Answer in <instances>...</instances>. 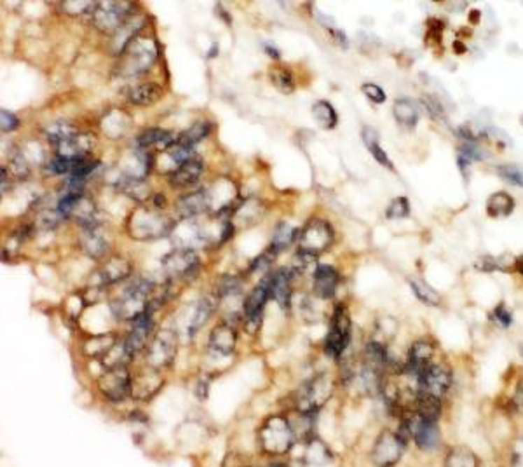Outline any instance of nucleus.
<instances>
[{
    "label": "nucleus",
    "instance_id": "obj_1",
    "mask_svg": "<svg viewBox=\"0 0 523 467\" xmlns=\"http://www.w3.org/2000/svg\"><path fill=\"white\" fill-rule=\"evenodd\" d=\"M259 443L262 452L267 455H282L292 450L295 443V434H293L288 417H268L259 431Z\"/></svg>",
    "mask_w": 523,
    "mask_h": 467
},
{
    "label": "nucleus",
    "instance_id": "obj_2",
    "mask_svg": "<svg viewBox=\"0 0 523 467\" xmlns=\"http://www.w3.org/2000/svg\"><path fill=\"white\" fill-rule=\"evenodd\" d=\"M152 289H154V282L147 281V279H134L133 282L124 289L122 296H117L112 300L110 307L112 312L117 319L124 321L140 316L141 312L148 309V296H150Z\"/></svg>",
    "mask_w": 523,
    "mask_h": 467
},
{
    "label": "nucleus",
    "instance_id": "obj_3",
    "mask_svg": "<svg viewBox=\"0 0 523 467\" xmlns=\"http://www.w3.org/2000/svg\"><path fill=\"white\" fill-rule=\"evenodd\" d=\"M121 62V73L126 77L138 76L143 73L154 65L157 58V44L152 37L138 34L133 41L129 42L128 48L122 51Z\"/></svg>",
    "mask_w": 523,
    "mask_h": 467
},
{
    "label": "nucleus",
    "instance_id": "obj_4",
    "mask_svg": "<svg viewBox=\"0 0 523 467\" xmlns=\"http://www.w3.org/2000/svg\"><path fill=\"white\" fill-rule=\"evenodd\" d=\"M175 224L171 218L162 217L152 210L138 208L131 213L129 234L134 239H157L173 232Z\"/></svg>",
    "mask_w": 523,
    "mask_h": 467
},
{
    "label": "nucleus",
    "instance_id": "obj_5",
    "mask_svg": "<svg viewBox=\"0 0 523 467\" xmlns=\"http://www.w3.org/2000/svg\"><path fill=\"white\" fill-rule=\"evenodd\" d=\"M351 342V317L348 307L338 303L334 309L330 321V331L324 338V354L328 357H341Z\"/></svg>",
    "mask_w": 523,
    "mask_h": 467
},
{
    "label": "nucleus",
    "instance_id": "obj_6",
    "mask_svg": "<svg viewBox=\"0 0 523 467\" xmlns=\"http://www.w3.org/2000/svg\"><path fill=\"white\" fill-rule=\"evenodd\" d=\"M133 3L131 2H100L91 13L93 24L103 34H115L131 20Z\"/></svg>",
    "mask_w": 523,
    "mask_h": 467
},
{
    "label": "nucleus",
    "instance_id": "obj_7",
    "mask_svg": "<svg viewBox=\"0 0 523 467\" xmlns=\"http://www.w3.org/2000/svg\"><path fill=\"white\" fill-rule=\"evenodd\" d=\"M331 382L327 375H317L299 389L296 394V412L317 413V410L330 399Z\"/></svg>",
    "mask_w": 523,
    "mask_h": 467
},
{
    "label": "nucleus",
    "instance_id": "obj_8",
    "mask_svg": "<svg viewBox=\"0 0 523 467\" xmlns=\"http://www.w3.org/2000/svg\"><path fill=\"white\" fill-rule=\"evenodd\" d=\"M406 441L392 431H382L372 448V462L377 467H392L399 462Z\"/></svg>",
    "mask_w": 523,
    "mask_h": 467
},
{
    "label": "nucleus",
    "instance_id": "obj_9",
    "mask_svg": "<svg viewBox=\"0 0 523 467\" xmlns=\"http://www.w3.org/2000/svg\"><path fill=\"white\" fill-rule=\"evenodd\" d=\"M452 384V371L445 364H429L417 377V392H424L433 398L441 399Z\"/></svg>",
    "mask_w": 523,
    "mask_h": 467
},
{
    "label": "nucleus",
    "instance_id": "obj_10",
    "mask_svg": "<svg viewBox=\"0 0 523 467\" xmlns=\"http://www.w3.org/2000/svg\"><path fill=\"white\" fill-rule=\"evenodd\" d=\"M300 250L309 251V253L320 254L321 251L328 250L330 244L334 243V229L328 222L314 218L306 227L302 229L299 236Z\"/></svg>",
    "mask_w": 523,
    "mask_h": 467
},
{
    "label": "nucleus",
    "instance_id": "obj_11",
    "mask_svg": "<svg viewBox=\"0 0 523 467\" xmlns=\"http://www.w3.org/2000/svg\"><path fill=\"white\" fill-rule=\"evenodd\" d=\"M162 268L169 279H189L199 271V260L192 250L176 247L162 258Z\"/></svg>",
    "mask_w": 523,
    "mask_h": 467
},
{
    "label": "nucleus",
    "instance_id": "obj_12",
    "mask_svg": "<svg viewBox=\"0 0 523 467\" xmlns=\"http://www.w3.org/2000/svg\"><path fill=\"white\" fill-rule=\"evenodd\" d=\"M176 354V333L173 330H162L155 335L154 340L148 344L147 347V356H145V361H147L148 368H154V370H159V368H164L175 359Z\"/></svg>",
    "mask_w": 523,
    "mask_h": 467
},
{
    "label": "nucleus",
    "instance_id": "obj_13",
    "mask_svg": "<svg viewBox=\"0 0 523 467\" xmlns=\"http://www.w3.org/2000/svg\"><path fill=\"white\" fill-rule=\"evenodd\" d=\"M271 299V289H268V278L265 275L259 282V286L252 289L248 296L243 300V319H245L248 331H255L262 323V314L267 300Z\"/></svg>",
    "mask_w": 523,
    "mask_h": 467
},
{
    "label": "nucleus",
    "instance_id": "obj_14",
    "mask_svg": "<svg viewBox=\"0 0 523 467\" xmlns=\"http://www.w3.org/2000/svg\"><path fill=\"white\" fill-rule=\"evenodd\" d=\"M131 375L126 370V366L110 368L101 375L98 380V387H100L101 394L110 401H122L131 394Z\"/></svg>",
    "mask_w": 523,
    "mask_h": 467
},
{
    "label": "nucleus",
    "instance_id": "obj_15",
    "mask_svg": "<svg viewBox=\"0 0 523 467\" xmlns=\"http://www.w3.org/2000/svg\"><path fill=\"white\" fill-rule=\"evenodd\" d=\"M152 312H154V310L147 309L145 312H141L140 316L133 319V326H131V331L124 340V347L128 350L131 359H133L138 352H141V350L148 347L147 342L152 333V328H154Z\"/></svg>",
    "mask_w": 523,
    "mask_h": 467
},
{
    "label": "nucleus",
    "instance_id": "obj_16",
    "mask_svg": "<svg viewBox=\"0 0 523 467\" xmlns=\"http://www.w3.org/2000/svg\"><path fill=\"white\" fill-rule=\"evenodd\" d=\"M268 278V289H271V299L278 302V306L282 310H289L292 307V281L295 278V271L292 268H279V271L271 272Z\"/></svg>",
    "mask_w": 523,
    "mask_h": 467
},
{
    "label": "nucleus",
    "instance_id": "obj_17",
    "mask_svg": "<svg viewBox=\"0 0 523 467\" xmlns=\"http://www.w3.org/2000/svg\"><path fill=\"white\" fill-rule=\"evenodd\" d=\"M434 357V345L429 340H417L408 350V359H406L403 373L410 375L417 380L419 373L426 370L429 364H433Z\"/></svg>",
    "mask_w": 523,
    "mask_h": 467
},
{
    "label": "nucleus",
    "instance_id": "obj_18",
    "mask_svg": "<svg viewBox=\"0 0 523 467\" xmlns=\"http://www.w3.org/2000/svg\"><path fill=\"white\" fill-rule=\"evenodd\" d=\"M211 206V196L206 189L194 190L189 192L187 196H182L176 201V211L182 218L190 220V218L197 217V215H203L210 210Z\"/></svg>",
    "mask_w": 523,
    "mask_h": 467
},
{
    "label": "nucleus",
    "instance_id": "obj_19",
    "mask_svg": "<svg viewBox=\"0 0 523 467\" xmlns=\"http://www.w3.org/2000/svg\"><path fill=\"white\" fill-rule=\"evenodd\" d=\"M338 281H341V275H338L337 268L331 265H320L313 274L314 295L323 300L331 299L337 292Z\"/></svg>",
    "mask_w": 523,
    "mask_h": 467
},
{
    "label": "nucleus",
    "instance_id": "obj_20",
    "mask_svg": "<svg viewBox=\"0 0 523 467\" xmlns=\"http://www.w3.org/2000/svg\"><path fill=\"white\" fill-rule=\"evenodd\" d=\"M93 143L94 140L89 134L77 133L72 138H69V140L58 145V155L63 159H69L72 162L80 161V159H86V155L93 148Z\"/></svg>",
    "mask_w": 523,
    "mask_h": 467
},
{
    "label": "nucleus",
    "instance_id": "obj_21",
    "mask_svg": "<svg viewBox=\"0 0 523 467\" xmlns=\"http://www.w3.org/2000/svg\"><path fill=\"white\" fill-rule=\"evenodd\" d=\"M238 344V335L232 324L224 323L215 328L210 335V349L220 356H231Z\"/></svg>",
    "mask_w": 523,
    "mask_h": 467
},
{
    "label": "nucleus",
    "instance_id": "obj_22",
    "mask_svg": "<svg viewBox=\"0 0 523 467\" xmlns=\"http://www.w3.org/2000/svg\"><path fill=\"white\" fill-rule=\"evenodd\" d=\"M203 175V162L199 159H189L187 162L178 166L176 171L169 176V185L173 189H185V187L194 185Z\"/></svg>",
    "mask_w": 523,
    "mask_h": 467
},
{
    "label": "nucleus",
    "instance_id": "obj_23",
    "mask_svg": "<svg viewBox=\"0 0 523 467\" xmlns=\"http://www.w3.org/2000/svg\"><path fill=\"white\" fill-rule=\"evenodd\" d=\"M131 271L133 267L126 258H110L100 271V285H115V282L124 281L131 275Z\"/></svg>",
    "mask_w": 523,
    "mask_h": 467
},
{
    "label": "nucleus",
    "instance_id": "obj_24",
    "mask_svg": "<svg viewBox=\"0 0 523 467\" xmlns=\"http://www.w3.org/2000/svg\"><path fill=\"white\" fill-rule=\"evenodd\" d=\"M162 87L155 82L138 84L129 91V101L138 107H147V105L155 103L161 98Z\"/></svg>",
    "mask_w": 523,
    "mask_h": 467
},
{
    "label": "nucleus",
    "instance_id": "obj_25",
    "mask_svg": "<svg viewBox=\"0 0 523 467\" xmlns=\"http://www.w3.org/2000/svg\"><path fill=\"white\" fill-rule=\"evenodd\" d=\"M217 303L218 296H203V299H199V302L196 303V309H194L192 319H190V335L208 323V319L213 316L215 309H217Z\"/></svg>",
    "mask_w": 523,
    "mask_h": 467
},
{
    "label": "nucleus",
    "instance_id": "obj_26",
    "mask_svg": "<svg viewBox=\"0 0 523 467\" xmlns=\"http://www.w3.org/2000/svg\"><path fill=\"white\" fill-rule=\"evenodd\" d=\"M415 410L419 413V417H422L424 420H429V422H438L441 415V399L433 398L429 394H424V392H417L415 396Z\"/></svg>",
    "mask_w": 523,
    "mask_h": 467
},
{
    "label": "nucleus",
    "instance_id": "obj_27",
    "mask_svg": "<svg viewBox=\"0 0 523 467\" xmlns=\"http://www.w3.org/2000/svg\"><path fill=\"white\" fill-rule=\"evenodd\" d=\"M117 190H121L122 194L131 197L136 203H143L150 197V187L140 178H129V176H121V180L117 182Z\"/></svg>",
    "mask_w": 523,
    "mask_h": 467
},
{
    "label": "nucleus",
    "instance_id": "obj_28",
    "mask_svg": "<svg viewBox=\"0 0 523 467\" xmlns=\"http://www.w3.org/2000/svg\"><path fill=\"white\" fill-rule=\"evenodd\" d=\"M80 243H83L84 251H86L91 258H96V260L103 257V254L108 251L107 240H105V237L96 231V227L84 229Z\"/></svg>",
    "mask_w": 523,
    "mask_h": 467
},
{
    "label": "nucleus",
    "instance_id": "obj_29",
    "mask_svg": "<svg viewBox=\"0 0 523 467\" xmlns=\"http://www.w3.org/2000/svg\"><path fill=\"white\" fill-rule=\"evenodd\" d=\"M515 210V201L510 194L496 192L487 201V213L492 218L510 217Z\"/></svg>",
    "mask_w": 523,
    "mask_h": 467
},
{
    "label": "nucleus",
    "instance_id": "obj_30",
    "mask_svg": "<svg viewBox=\"0 0 523 467\" xmlns=\"http://www.w3.org/2000/svg\"><path fill=\"white\" fill-rule=\"evenodd\" d=\"M303 459L306 462L313 466H323L327 462H330L331 454L328 450L327 445L320 440V438L314 436L313 440L306 441V454H303Z\"/></svg>",
    "mask_w": 523,
    "mask_h": 467
},
{
    "label": "nucleus",
    "instance_id": "obj_31",
    "mask_svg": "<svg viewBox=\"0 0 523 467\" xmlns=\"http://www.w3.org/2000/svg\"><path fill=\"white\" fill-rule=\"evenodd\" d=\"M296 236H300L299 229L292 227V225L286 224V222H281V224H279L278 227H275L274 236H272L271 250L274 251L275 254H278L279 251L286 250V247H288L289 244H292L293 240L296 239Z\"/></svg>",
    "mask_w": 523,
    "mask_h": 467
},
{
    "label": "nucleus",
    "instance_id": "obj_32",
    "mask_svg": "<svg viewBox=\"0 0 523 467\" xmlns=\"http://www.w3.org/2000/svg\"><path fill=\"white\" fill-rule=\"evenodd\" d=\"M392 112H394L396 120H398L399 124H403V126H406V127H413L417 124V119H419V114H417V107L413 105L412 100H408V98H401V100H396Z\"/></svg>",
    "mask_w": 523,
    "mask_h": 467
},
{
    "label": "nucleus",
    "instance_id": "obj_33",
    "mask_svg": "<svg viewBox=\"0 0 523 467\" xmlns=\"http://www.w3.org/2000/svg\"><path fill=\"white\" fill-rule=\"evenodd\" d=\"M115 344H117V342H115L114 335H100V337L89 338V340L84 344V352L89 357H103L105 354L110 352Z\"/></svg>",
    "mask_w": 523,
    "mask_h": 467
},
{
    "label": "nucleus",
    "instance_id": "obj_34",
    "mask_svg": "<svg viewBox=\"0 0 523 467\" xmlns=\"http://www.w3.org/2000/svg\"><path fill=\"white\" fill-rule=\"evenodd\" d=\"M445 467H478V459L469 448L457 447L452 448L447 455Z\"/></svg>",
    "mask_w": 523,
    "mask_h": 467
},
{
    "label": "nucleus",
    "instance_id": "obj_35",
    "mask_svg": "<svg viewBox=\"0 0 523 467\" xmlns=\"http://www.w3.org/2000/svg\"><path fill=\"white\" fill-rule=\"evenodd\" d=\"M313 114L316 122L320 124L321 127H324V129H331V127H335V124H337V112L331 107L330 101H316L313 107Z\"/></svg>",
    "mask_w": 523,
    "mask_h": 467
},
{
    "label": "nucleus",
    "instance_id": "obj_36",
    "mask_svg": "<svg viewBox=\"0 0 523 467\" xmlns=\"http://www.w3.org/2000/svg\"><path fill=\"white\" fill-rule=\"evenodd\" d=\"M363 140H365L366 148H368V150L373 154V157L377 159V162L386 166V168L392 169V162L389 161L386 152L379 147V136H377V133L372 129V127H365V129H363Z\"/></svg>",
    "mask_w": 523,
    "mask_h": 467
},
{
    "label": "nucleus",
    "instance_id": "obj_37",
    "mask_svg": "<svg viewBox=\"0 0 523 467\" xmlns=\"http://www.w3.org/2000/svg\"><path fill=\"white\" fill-rule=\"evenodd\" d=\"M241 289H243L241 279L236 278V275H224L220 285H218L217 296L222 300V302H229V300H234L236 296L241 295Z\"/></svg>",
    "mask_w": 523,
    "mask_h": 467
},
{
    "label": "nucleus",
    "instance_id": "obj_38",
    "mask_svg": "<svg viewBox=\"0 0 523 467\" xmlns=\"http://www.w3.org/2000/svg\"><path fill=\"white\" fill-rule=\"evenodd\" d=\"M73 134H77L76 129H73L69 122H65V120L52 122L51 126L45 129V136H48V140L51 141V143H55L56 147H58L59 143H63V141L69 140V138H72Z\"/></svg>",
    "mask_w": 523,
    "mask_h": 467
},
{
    "label": "nucleus",
    "instance_id": "obj_39",
    "mask_svg": "<svg viewBox=\"0 0 523 467\" xmlns=\"http://www.w3.org/2000/svg\"><path fill=\"white\" fill-rule=\"evenodd\" d=\"M211 126L210 122H206V120H201V122H196L194 126H190L189 129L185 131V133L180 134L178 138V143H183V145H189V147H194V145L197 143V141H201L203 138L208 136V133H210Z\"/></svg>",
    "mask_w": 523,
    "mask_h": 467
},
{
    "label": "nucleus",
    "instance_id": "obj_40",
    "mask_svg": "<svg viewBox=\"0 0 523 467\" xmlns=\"http://www.w3.org/2000/svg\"><path fill=\"white\" fill-rule=\"evenodd\" d=\"M271 80L274 82V86L278 87L281 93H293L295 89V80H293V73L289 72L285 66H274L271 70Z\"/></svg>",
    "mask_w": 523,
    "mask_h": 467
},
{
    "label": "nucleus",
    "instance_id": "obj_41",
    "mask_svg": "<svg viewBox=\"0 0 523 467\" xmlns=\"http://www.w3.org/2000/svg\"><path fill=\"white\" fill-rule=\"evenodd\" d=\"M410 288L413 289L417 299L422 303H426V306H438V303H440V295H438L431 286H427L426 282L420 281V279H410Z\"/></svg>",
    "mask_w": 523,
    "mask_h": 467
},
{
    "label": "nucleus",
    "instance_id": "obj_42",
    "mask_svg": "<svg viewBox=\"0 0 523 467\" xmlns=\"http://www.w3.org/2000/svg\"><path fill=\"white\" fill-rule=\"evenodd\" d=\"M316 260H317V254L309 253V251L299 250V253L295 254V267H293V271H295V274H306V272L313 271V274H314L317 268V267L314 268Z\"/></svg>",
    "mask_w": 523,
    "mask_h": 467
},
{
    "label": "nucleus",
    "instance_id": "obj_43",
    "mask_svg": "<svg viewBox=\"0 0 523 467\" xmlns=\"http://www.w3.org/2000/svg\"><path fill=\"white\" fill-rule=\"evenodd\" d=\"M497 175L511 185L523 187V168L517 164H504L497 168Z\"/></svg>",
    "mask_w": 523,
    "mask_h": 467
},
{
    "label": "nucleus",
    "instance_id": "obj_44",
    "mask_svg": "<svg viewBox=\"0 0 523 467\" xmlns=\"http://www.w3.org/2000/svg\"><path fill=\"white\" fill-rule=\"evenodd\" d=\"M98 166H100V162L94 161V159H80V161H76L72 171H70V178L83 180L84 182V178L93 175V171L98 168Z\"/></svg>",
    "mask_w": 523,
    "mask_h": 467
},
{
    "label": "nucleus",
    "instance_id": "obj_45",
    "mask_svg": "<svg viewBox=\"0 0 523 467\" xmlns=\"http://www.w3.org/2000/svg\"><path fill=\"white\" fill-rule=\"evenodd\" d=\"M73 164H76V162H72V161H69V159H63V157H59V155H56L52 161L48 162V166L44 168V173H45V175H65V173L72 171Z\"/></svg>",
    "mask_w": 523,
    "mask_h": 467
},
{
    "label": "nucleus",
    "instance_id": "obj_46",
    "mask_svg": "<svg viewBox=\"0 0 523 467\" xmlns=\"http://www.w3.org/2000/svg\"><path fill=\"white\" fill-rule=\"evenodd\" d=\"M410 215V206L406 197H398L389 204L386 211V217L392 220V218H406Z\"/></svg>",
    "mask_w": 523,
    "mask_h": 467
},
{
    "label": "nucleus",
    "instance_id": "obj_47",
    "mask_svg": "<svg viewBox=\"0 0 523 467\" xmlns=\"http://www.w3.org/2000/svg\"><path fill=\"white\" fill-rule=\"evenodd\" d=\"M274 257H275V253L271 250V247H268V250L265 251V253H262L260 257H257L255 260H253L252 267H250V274H255V272L267 271V268L271 267V264H272V260H274Z\"/></svg>",
    "mask_w": 523,
    "mask_h": 467
},
{
    "label": "nucleus",
    "instance_id": "obj_48",
    "mask_svg": "<svg viewBox=\"0 0 523 467\" xmlns=\"http://www.w3.org/2000/svg\"><path fill=\"white\" fill-rule=\"evenodd\" d=\"M361 91L370 101H373V103L380 105L386 101V93H384L382 87H379L377 84H363Z\"/></svg>",
    "mask_w": 523,
    "mask_h": 467
},
{
    "label": "nucleus",
    "instance_id": "obj_49",
    "mask_svg": "<svg viewBox=\"0 0 523 467\" xmlns=\"http://www.w3.org/2000/svg\"><path fill=\"white\" fill-rule=\"evenodd\" d=\"M0 127H2L3 133H10V131L16 129L17 126H20V120H17V117L14 114H10V112L7 110H2L0 112Z\"/></svg>",
    "mask_w": 523,
    "mask_h": 467
},
{
    "label": "nucleus",
    "instance_id": "obj_50",
    "mask_svg": "<svg viewBox=\"0 0 523 467\" xmlns=\"http://www.w3.org/2000/svg\"><path fill=\"white\" fill-rule=\"evenodd\" d=\"M492 317L497 321V323L501 324V326H504V328L510 326L511 321H513V316H511V312L504 306L496 307V309H494V312H492Z\"/></svg>",
    "mask_w": 523,
    "mask_h": 467
},
{
    "label": "nucleus",
    "instance_id": "obj_51",
    "mask_svg": "<svg viewBox=\"0 0 523 467\" xmlns=\"http://www.w3.org/2000/svg\"><path fill=\"white\" fill-rule=\"evenodd\" d=\"M424 103H426L427 110H429L433 115H436V117L438 115H443V110H441V105L438 103V101L434 100V98L426 96V98H424Z\"/></svg>",
    "mask_w": 523,
    "mask_h": 467
},
{
    "label": "nucleus",
    "instance_id": "obj_52",
    "mask_svg": "<svg viewBox=\"0 0 523 467\" xmlns=\"http://www.w3.org/2000/svg\"><path fill=\"white\" fill-rule=\"evenodd\" d=\"M513 405L517 406L518 410H523V380L518 384L517 391H515L513 396Z\"/></svg>",
    "mask_w": 523,
    "mask_h": 467
},
{
    "label": "nucleus",
    "instance_id": "obj_53",
    "mask_svg": "<svg viewBox=\"0 0 523 467\" xmlns=\"http://www.w3.org/2000/svg\"><path fill=\"white\" fill-rule=\"evenodd\" d=\"M513 467H523V443L522 450H517L513 454Z\"/></svg>",
    "mask_w": 523,
    "mask_h": 467
},
{
    "label": "nucleus",
    "instance_id": "obj_54",
    "mask_svg": "<svg viewBox=\"0 0 523 467\" xmlns=\"http://www.w3.org/2000/svg\"><path fill=\"white\" fill-rule=\"evenodd\" d=\"M515 267H517V271L523 275V257L517 258V261H515Z\"/></svg>",
    "mask_w": 523,
    "mask_h": 467
},
{
    "label": "nucleus",
    "instance_id": "obj_55",
    "mask_svg": "<svg viewBox=\"0 0 523 467\" xmlns=\"http://www.w3.org/2000/svg\"><path fill=\"white\" fill-rule=\"evenodd\" d=\"M265 467H288V464H285V462H279V461H272V462H268V464Z\"/></svg>",
    "mask_w": 523,
    "mask_h": 467
},
{
    "label": "nucleus",
    "instance_id": "obj_56",
    "mask_svg": "<svg viewBox=\"0 0 523 467\" xmlns=\"http://www.w3.org/2000/svg\"><path fill=\"white\" fill-rule=\"evenodd\" d=\"M267 52L271 56H274V58H279V52L275 51V48H272V45H267Z\"/></svg>",
    "mask_w": 523,
    "mask_h": 467
}]
</instances>
